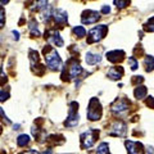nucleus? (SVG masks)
<instances>
[{"label":"nucleus","mask_w":154,"mask_h":154,"mask_svg":"<svg viewBox=\"0 0 154 154\" xmlns=\"http://www.w3.org/2000/svg\"><path fill=\"white\" fill-rule=\"evenodd\" d=\"M96 154H109V145H108V143H100L98 149H96Z\"/></svg>","instance_id":"4be33fe9"},{"label":"nucleus","mask_w":154,"mask_h":154,"mask_svg":"<svg viewBox=\"0 0 154 154\" xmlns=\"http://www.w3.org/2000/svg\"><path fill=\"white\" fill-rule=\"evenodd\" d=\"M127 132V126L123 121H114L112 125L109 126L108 134L110 136H125Z\"/></svg>","instance_id":"9d476101"},{"label":"nucleus","mask_w":154,"mask_h":154,"mask_svg":"<svg viewBox=\"0 0 154 154\" xmlns=\"http://www.w3.org/2000/svg\"><path fill=\"white\" fill-rule=\"evenodd\" d=\"M145 103H146V105L149 108H154V98H153V96H149Z\"/></svg>","instance_id":"c756f323"},{"label":"nucleus","mask_w":154,"mask_h":154,"mask_svg":"<svg viewBox=\"0 0 154 154\" xmlns=\"http://www.w3.org/2000/svg\"><path fill=\"white\" fill-rule=\"evenodd\" d=\"M4 23H5V11H4V8L0 5V28L4 26Z\"/></svg>","instance_id":"393cba45"},{"label":"nucleus","mask_w":154,"mask_h":154,"mask_svg":"<svg viewBox=\"0 0 154 154\" xmlns=\"http://www.w3.org/2000/svg\"><path fill=\"white\" fill-rule=\"evenodd\" d=\"M100 19V13L96 11H91V9H88V11H84L82 14H81V22L84 25H93V23H96Z\"/></svg>","instance_id":"9b49d317"},{"label":"nucleus","mask_w":154,"mask_h":154,"mask_svg":"<svg viewBox=\"0 0 154 154\" xmlns=\"http://www.w3.org/2000/svg\"><path fill=\"white\" fill-rule=\"evenodd\" d=\"M9 99V93L7 91L5 93V90H0V102H5V100Z\"/></svg>","instance_id":"bb28decb"},{"label":"nucleus","mask_w":154,"mask_h":154,"mask_svg":"<svg viewBox=\"0 0 154 154\" xmlns=\"http://www.w3.org/2000/svg\"><path fill=\"white\" fill-rule=\"evenodd\" d=\"M5 82H7V76H5V73L3 72V69L0 68V86H3Z\"/></svg>","instance_id":"c85d7f7f"},{"label":"nucleus","mask_w":154,"mask_h":154,"mask_svg":"<svg viewBox=\"0 0 154 154\" xmlns=\"http://www.w3.org/2000/svg\"><path fill=\"white\" fill-rule=\"evenodd\" d=\"M108 32L107 25H99L93 27L88 33V44H94V42L102 41Z\"/></svg>","instance_id":"20e7f679"},{"label":"nucleus","mask_w":154,"mask_h":154,"mask_svg":"<svg viewBox=\"0 0 154 154\" xmlns=\"http://www.w3.org/2000/svg\"><path fill=\"white\" fill-rule=\"evenodd\" d=\"M12 33H13V37L16 38V40H19V33H18V31H12Z\"/></svg>","instance_id":"72a5a7b5"},{"label":"nucleus","mask_w":154,"mask_h":154,"mask_svg":"<svg viewBox=\"0 0 154 154\" xmlns=\"http://www.w3.org/2000/svg\"><path fill=\"white\" fill-rule=\"evenodd\" d=\"M53 19L57 25H59V27H63L67 22H68V14L64 9L57 8L53 11Z\"/></svg>","instance_id":"f8f14e48"},{"label":"nucleus","mask_w":154,"mask_h":154,"mask_svg":"<svg viewBox=\"0 0 154 154\" xmlns=\"http://www.w3.org/2000/svg\"><path fill=\"white\" fill-rule=\"evenodd\" d=\"M146 93H148V90H146L145 86H143V85L136 86L135 90H134V95H135V98H136L137 100H141V99L145 98Z\"/></svg>","instance_id":"a211bd4d"},{"label":"nucleus","mask_w":154,"mask_h":154,"mask_svg":"<svg viewBox=\"0 0 154 154\" xmlns=\"http://www.w3.org/2000/svg\"><path fill=\"white\" fill-rule=\"evenodd\" d=\"M102 113H103V108L98 98H91L88 107V118L90 121H98L102 117Z\"/></svg>","instance_id":"39448f33"},{"label":"nucleus","mask_w":154,"mask_h":154,"mask_svg":"<svg viewBox=\"0 0 154 154\" xmlns=\"http://www.w3.org/2000/svg\"><path fill=\"white\" fill-rule=\"evenodd\" d=\"M73 33H75V36L77 37V38H82V37H85L86 36V30L82 27V26H75L73 27Z\"/></svg>","instance_id":"412c9836"},{"label":"nucleus","mask_w":154,"mask_h":154,"mask_svg":"<svg viewBox=\"0 0 154 154\" xmlns=\"http://www.w3.org/2000/svg\"><path fill=\"white\" fill-rule=\"evenodd\" d=\"M127 63H128V67L131 68L132 71H136L137 67H139V62L136 60V58L135 57H130L127 59Z\"/></svg>","instance_id":"b1692460"},{"label":"nucleus","mask_w":154,"mask_h":154,"mask_svg":"<svg viewBox=\"0 0 154 154\" xmlns=\"http://www.w3.org/2000/svg\"><path fill=\"white\" fill-rule=\"evenodd\" d=\"M30 144V136L26 134H22V135H19V136L17 137V145L18 146H26Z\"/></svg>","instance_id":"aec40b11"},{"label":"nucleus","mask_w":154,"mask_h":154,"mask_svg":"<svg viewBox=\"0 0 154 154\" xmlns=\"http://www.w3.org/2000/svg\"><path fill=\"white\" fill-rule=\"evenodd\" d=\"M114 4H116V7L117 8H125V7H127L128 4H130V2H127V0H125V2H118V0H114Z\"/></svg>","instance_id":"a878e982"},{"label":"nucleus","mask_w":154,"mask_h":154,"mask_svg":"<svg viewBox=\"0 0 154 154\" xmlns=\"http://www.w3.org/2000/svg\"><path fill=\"white\" fill-rule=\"evenodd\" d=\"M144 67H145L146 72L154 71V57L153 55H146L144 59Z\"/></svg>","instance_id":"6ab92c4d"},{"label":"nucleus","mask_w":154,"mask_h":154,"mask_svg":"<svg viewBox=\"0 0 154 154\" xmlns=\"http://www.w3.org/2000/svg\"><path fill=\"white\" fill-rule=\"evenodd\" d=\"M79 103L72 102L69 104V110H68V117H67L64 126L66 127H75L79 123Z\"/></svg>","instance_id":"6e6552de"},{"label":"nucleus","mask_w":154,"mask_h":154,"mask_svg":"<svg viewBox=\"0 0 154 154\" xmlns=\"http://www.w3.org/2000/svg\"><path fill=\"white\" fill-rule=\"evenodd\" d=\"M42 54H44V59L46 66L49 67L51 71H62L63 69V62H62L59 54L57 50L50 45L44 46L42 49Z\"/></svg>","instance_id":"f257e3e1"},{"label":"nucleus","mask_w":154,"mask_h":154,"mask_svg":"<svg viewBox=\"0 0 154 154\" xmlns=\"http://www.w3.org/2000/svg\"><path fill=\"white\" fill-rule=\"evenodd\" d=\"M110 12V8H109V5H103L102 7V13H104V14H108Z\"/></svg>","instance_id":"2f4dec72"},{"label":"nucleus","mask_w":154,"mask_h":154,"mask_svg":"<svg viewBox=\"0 0 154 154\" xmlns=\"http://www.w3.org/2000/svg\"><path fill=\"white\" fill-rule=\"evenodd\" d=\"M28 30H30L31 36H33V37H38V36H40V31H38L37 22H36L35 18L30 19V22H28Z\"/></svg>","instance_id":"f3484780"},{"label":"nucleus","mask_w":154,"mask_h":154,"mask_svg":"<svg viewBox=\"0 0 154 154\" xmlns=\"http://www.w3.org/2000/svg\"><path fill=\"white\" fill-rule=\"evenodd\" d=\"M125 51L123 50H112V51H108L105 57L110 62V63H118V62H122L125 59Z\"/></svg>","instance_id":"4468645a"},{"label":"nucleus","mask_w":154,"mask_h":154,"mask_svg":"<svg viewBox=\"0 0 154 154\" xmlns=\"http://www.w3.org/2000/svg\"><path fill=\"white\" fill-rule=\"evenodd\" d=\"M130 105H131V103H130V100H127L126 98H118L110 105V110H112V113L116 116H122L128 112Z\"/></svg>","instance_id":"0eeeda50"},{"label":"nucleus","mask_w":154,"mask_h":154,"mask_svg":"<svg viewBox=\"0 0 154 154\" xmlns=\"http://www.w3.org/2000/svg\"><path fill=\"white\" fill-rule=\"evenodd\" d=\"M82 72V67L80 66L79 60L76 59V57H72L71 59L67 62L66 66L62 69V80L63 81H71L79 77Z\"/></svg>","instance_id":"f03ea898"},{"label":"nucleus","mask_w":154,"mask_h":154,"mask_svg":"<svg viewBox=\"0 0 154 154\" xmlns=\"http://www.w3.org/2000/svg\"><path fill=\"white\" fill-rule=\"evenodd\" d=\"M19 154H40L37 150H33V149H30V150H26V152H22Z\"/></svg>","instance_id":"473e14b6"},{"label":"nucleus","mask_w":154,"mask_h":154,"mask_svg":"<svg viewBox=\"0 0 154 154\" xmlns=\"http://www.w3.org/2000/svg\"><path fill=\"white\" fill-rule=\"evenodd\" d=\"M45 38L54 46L60 48L64 45V41H63V38H62L59 31L55 30V28H48L45 31Z\"/></svg>","instance_id":"1a4fd4ad"},{"label":"nucleus","mask_w":154,"mask_h":154,"mask_svg":"<svg viewBox=\"0 0 154 154\" xmlns=\"http://www.w3.org/2000/svg\"><path fill=\"white\" fill-rule=\"evenodd\" d=\"M125 75V71H123V67L121 66H114V67H110V69L108 71V77L113 81H117V80H121Z\"/></svg>","instance_id":"2eb2a0df"},{"label":"nucleus","mask_w":154,"mask_h":154,"mask_svg":"<svg viewBox=\"0 0 154 154\" xmlns=\"http://www.w3.org/2000/svg\"><path fill=\"white\" fill-rule=\"evenodd\" d=\"M143 81H144L143 76H134V77H132V84L136 85V86H139V84H141Z\"/></svg>","instance_id":"cd10ccee"},{"label":"nucleus","mask_w":154,"mask_h":154,"mask_svg":"<svg viewBox=\"0 0 154 154\" xmlns=\"http://www.w3.org/2000/svg\"><path fill=\"white\" fill-rule=\"evenodd\" d=\"M2 132H3V127H2V126H0V134H2Z\"/></svg>","instance_id":"f704fd0d"},{"label":"nucleus","mask_w":154,"mask_h":154,"mask_svg":"<svg viewBox=\"0 0 154 154\" xmlns=\"http://www.w3.org/2000/svg\"><path fill=\"white\" fill-rule=\"evenodd\" d=\"M144 30L148 32H154V17H150L144 25Z\"/></svg>","instance_id":"5701e85b"},{"label":"nucleus","mask_w":154,"mask_h":154,"mask_svg":"<svg viewBox=\"0 0 154 154\" xmlns=\"http://www.w3.org/2000/svg\"><path fill=\"white\" fill-rule=\"evenodd\" d=\"M125 145L127 148V154H144V146L139 141H132V140H126Z\"/></svg>","instance_id":"ddd939ff"},{"label":"nucleus","mask_w":154,"mask_h":154,"mask_svg":"<svg viewBox=\"0 0 154 154\" xmlns=\"http://www.w3.org/2000/svg\"><path fill=\"white\" fill-rule=\"evenodd\" d=\"M100 60H102V57L99 54H96V53H93V51H88L85 55V62L88 63L89 66H95L100 63Z\"/></svg>","instance_id":"dca6fc26"},{"label":"nucleus","mask_w":154,"mask_h":154,"mask_svg":"<svg viewBox=\"0 0 154 154\" xmlns=\"http://www.w3.org/2000/svg\"><path fill=\"white\" fill-rule=\"evenodd\" d=\"M28 58H30V63H31V68L33 71V73L37 76H42L45 73L46 68L44 67V64L40 63V58H38V53L33 49H30L28 51Z\"/></svg>","instance_id":"423d86ee"},{"label":"nucleus","mask_w":154,"mask_h":154,"mask_svg":"<svg viewBox=\"0 0 154 154\" xmlns=\"http://www.w3.org/2000/svg\"><path fill=\"white\" fill-rule=\"evenodd\" d=\"M99 137V130L96 128H89L80 135L81 140V149H90L95 144L96 139Z\"/></svg>","instance_id":"7ed1b4c3"},{"label":"nucleus","mask_w":154,"mask_h":154,"mask_svg":"<svg viewBox=\"0 0 154 154\" xmlns=\"http://www.w3.org/2000/svg\"><path fill=\"white\" fill-rule=\"evenodd\" d=\"M0 118H3L4 121H5L7 123H11V121L8 119V117H7V114H5V112L3 110V108H0Z\"/></svg>","instance_id":"7c9ffc66"}]
</instances>
